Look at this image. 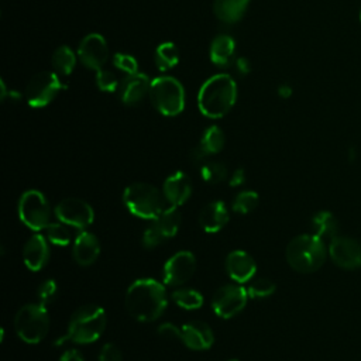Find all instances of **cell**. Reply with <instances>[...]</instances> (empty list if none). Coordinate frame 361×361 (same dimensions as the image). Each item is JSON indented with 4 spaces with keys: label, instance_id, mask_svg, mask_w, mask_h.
<instances>
[{
    "label": "cell",
    "instance_id": "e0dca14e",
    "mask_svg": "<svg viewBox=\"0 0 361 361\" xmlns=\"http://www.w3.org/2000/svg\"><path fill=\"white\" fill-rule=\"evenodd\" d=\"M162 193L171 206H182L192 193V182L189 176L185 172H175L169 175L164 185H162Z\"/></svg>",
    "mask_w": 361,
    "mask_h": 361
},
{
    "label": "cell",
    "instance_id": "836d02e7",
    "mask_svg": "<svg viewBox=\"0 0 361 361\" xmlns=\"http://www.w3.org/2000/svg\"><path fill=\"white\" fill-rule=\"evenodd\" d=\"M96 85H97L99 90L107 92V93H113V92L118 90V87H120V83H118L116 75L111 71H107L103 68L96 71Z\"/></svg>",
    "mask_w": 361,
    "mask_h": 361
},
{
    "label": "cell",
    "instance_id": "44dd1931",
    "mask_svg": "<svg viewBox=\"0 0 361 361\" xmlns=\"http://www.w3.org/2000/svg\"><path fill=\"white\" fill-rule=\"evenodd\" d=\"M228 221V210L224 202L213 200L199 213V224L206 233L220 231Z\"/></svg>",
    "mask_w": 361,
    "mask_h": 361
},
{
    "label": "cell",
    "instance_id": "5bb4252c",
    "mask_svg": "<svg viewBox=\"0 0 361 361\" xmlns=\"http://www.w3.org/2000/svg\"><path fill=\"white\" fill-rule=\"evenodd\" d=\"M78 55L83 66H86L87 69L99 71L109 58L107 42L97 32L87 34L79 44Z\"/></svg>",
    "mask_w": 361,
    "mask_h": 361
},
{
    "label": "cell",
    "instance_id": "ac0fdd59",
    "mask_svg": "<svg viewBox=\"0 0 361 361\" xmlns=\"http://www.w3.org/2000/svg\"><path fill=\"white\" fill-rule=\"evenodd\" d=\"M149 85L151 82L148 80V76L141 72H135L131 75H127L121 82H120V99L124 104L134 106L140 103L144 96L149 92Z\"/></svg>",
    "mask_w": 361,
    "mask_h": 361
},
{
    "label": "cell",
    "instance_id": "52a82bcc",
    "mask_svg": "<svg viewBox=\"0 0 361 361\" xmlns=\"http://www.w3.org/2000/svg\"><path fill=\"white\" fill-rule=\"evenodd\" d=\"M149 100L164 116H176L185 107V90L172 76L155 78L149 85Z\"/></svg>",
    "mask_w": 361,
    "mask_h": 361
},
{
    "label": "cell",
    "instance_id": "6da1fadb",
    "mask_svg": "<svg viewBox=\"0 0 361 361\" xmlns=\"http://www.w3.org/2000/svg\"><path fill=\"white\" fill-rule=\"evenodd\" d=\"M124 305L134 319L154 322L164 313L168 305L166 289L152 278L137 279L128 286Z\"/></svg>",
    "mask_w": 361,
    "mask_h": 361
},
{
    "label": "cell",
    "instance_id": "8d00e7d4",
    "mask_svg": "<svg viewBox=\"0 0 361 361\" xmlns=\"http://www.w3.org/2000/svg\"><path fill=\"white\" fill-rule=\"evenodd\" d=\"M165 240V237L162 235V233L158 230V227L152 223L151 226H148L144 231H142V245L145 248H154L157 245H159L162 241Z\"/></svg>",
    "mask_w": 361,
    "mask_h": 361
},
{
    "label": "cell",
    "instance_id": "f546056e",
    "mask_svg": "<svg viewBox=\"0 0 361 361\" xmlns=\"http://www.w3.org/2000/svg\"><path fill=\"white\" fill-rule=\"evenodd\" d=\"M200 176L207 183H219L226 179L227 168L220 161H209L202 165Z\"/></svg>",
    "mask_w": 361,
    "mask_h": 361
},
{
    "label": "cell",
    "instance_id": "8992f818",
    "mask_svg": "<svg viewBox=\"0 0 361 361\" xmlns=\"http://www.w3.org/2000/svg\"><path fill=\"white\" fill-rule=\"evenodd\" d=\"M14 329L23 341L28 344L39 343L49 330L47 307L39 302L24 305L14 317Z\"/></svg>",
    "mask_w": 361,
    "mask_h": 361
},
{
    "label": "cell",
    "instance_id": "ffe728a7",
    "mask_svg": "<svg viewBox=\"0 0 361 361\" xmlns=\"http://www.w3.org/2000/svg\"><path fill=\"white\" fill-rule=\"evenodd\" d=\"M49 247L44 235L34 234L23 248V259L30 271H39L48 261Z\"/></svg>",
    "mask_w": 361,
    "mask_h": 361
},
{
    "label": "cell",
    "instance_id": "9a60e30c",
    "mask_svg": "<svg viewBox=\"0 0 361 361\" xmlns=\"http://www.w3.org/2000/svg\"><path fill=\"white\" fill-rule=\"evenodd\" d=\"M180 340L188 348L202 351L212 347L214 336L209 324L195 320L180 327Z\"/></svg>",
    "mask_w": 361,
    "mask_h": 361
},
{
    "label": "cell",
    "instance_id": "4dcf8cb0",
    "mask_svg": "<svg viewBox=\"0 0 361 361\" xmlns=\"http://www.w3.org/2000/svg\"><path fill=\"white\" fill-rule=\"evenodd\" d=\"M258 193L254 190H243L233 200V210L235 213L247 214L252 212L258 204Z\"/></svg>",
    "mask_w": 361,
    "mask_h": 361
},
{
    "label": "cell",
    "instance_id": "7bdbcfd3",
    "mask_svg": "<svg viewBox=\"0 0 361 361\" xmlns=\"http://www.w3.org/2000/svg\"><path fill=\"white\" fill-rule=\"evenodd\" d=\"M206 158H207V152H206L200 145H196V147L190 151V159L195 161V162H203ZM203 164H204V162H203Z\"/></svg>",
    "mask_w": 361,
    "mask_h": 361
},
{
    "label": "cell",
    "instance_id": "277c9868",
    "mask_svg": "<svg viewBox=\"0 0 361 361\" xmlns=\"http://www.w3.org/2000/svg\"><path fill=\"white\" fill-rule=\"evenodd\" d=\"M106 313L104 309L97 305H83L73 312L69 320L66 336L58 340L61 344L63 340H69L76 344H87L96 341L104 331Z\"/></svg>",
    "mask_w": 361,
    "mask_h": 361
},
{
    "label": "cell",
    "instance_id": "cb8c5ba5",
    "mask_svg": "<svg viewBox=\"0 0 361 361\" xmlns=\"http://www.w3.org/2000/svg\"><path fill=\"white\" fill-rule=\"evenodd\" d=\"M312 228L317 237L333 240L338 234V221L333 213L327 210L317 212L312 219Z\"/></svg>",
    "mask_w": 361,
    "mask_h": 361
},
{
    "label": "cell",
    "instance_id": "ab89813d",
    "mask_svg": "<svg viewBox=\"0 0 361 361\" xmlns=\"http://www.w3.org/2000/svg\"><path fill=\"white\" fill-rule=\"evenodd\" d=\"M244 182H245V172H244V169L238 168V169H235V171L230 175V179H228V185H230V186L235 188V186L243 185Z\"/></svg>",
    "mask_w": 361,
    "mask_h": 361
},
{
    "label": "cell",
    "instance_id": "5b68a950",
    "mask_svg": "<svg viewBox=\"0 0 361 361\" xmlns=\"http://www.w3.org/2000/svg\"><path fill=\"white\" fill-rule=\"evenodd\" d=\"M123 202L130 213L140 219L155 220L168 206L164 193L154 185L137 182L127 186Z\"/></svg>",
    "mask_w": 361,
    "mask_h": 361
},
{
    "label": "cell",
    "instance_id": "74e56055",
    "mask_svg": "<svg viewBox=\"0 0 361 361\" xmlns=\"http://www.w3.org/2000/svg\"><path fill=\"white\" fill-rule=\"evenodd\" d=\"M99 361H123L120 348L113 343H106L99 353Z\"/></svg>",
    "mask_w": 361,
    "mask_h": 361
},
{
    "label": "cell",
    "instance_id": "30bf717a",
    "mask_svg": "<svg viewBox=\"0 0 361 361\" xmlns=\"http://www.w3.org/2000/svg\"><path fill=\"white\" fill-rule=\"evenodd\" d=\"M248 299L247 289L240 285H224L212 298L213 312L221 319H230L243 310Z\"/></svg>",
    "mask_w": 361,
    "mask_h": 361
},
{
    "label": "cell",
    "instance_id": "60d3db41",
    "mask_svg": "<svg viewBox=\"0 0 361 361\" xmlns=\"http://www.w3.org/2000/svg\"><path fill=\"white\" fill-rule=\"evenodd\" d=\"M235 69H237V72H238L240 75L244 76V75L250 73V71H251V62L248 61V58L240 56V58L235 59Z\"/></svg>",
    "mask_w": 361,
    "mask_h": 361
},
{
    "label": "cell",
    "instance_id": "7a4b0ae2",
    "mask_svg": "<svg viewBox=\"0 0 361 361\" xmlns=\"http://www.w3.org/2000/svg\"><path fill=\"white\" fill-rule=\"evenodd\" d=\"M237 99V85L227 73L209 78L197 93V107L209 118H220L230 111Z\"/></svg>",
    "mask_w": 361,
    "mask_h": 361
},
{
    "label": "cell",
    "instance_id": "d6986e66",
    "mask_svg": "<svg viewBox=\"0 0 361 361\" xmlns=\"http://www.w3.org/2000/svg\"><path fill=\"white\" fill-rule=\"evenodd\" d=\"M72 252H73L75 261L79 265L87 267L97 259L100 254V243L94 234H92L90 231L82 230L75 237Z\"/></svg>",
    "mask_w": 361,
    "mask_h": 361
},
{
    "label": "cell",
    "instance_id": "3957f363",
    "mask_svg": "<svg viewBox=\"0 0 361 361\" xmlns=\"http://www.w3.org/2000/svg\"><path fill=\"white\" fill-rule=\"evenodd\" d=\"M327 250L316 234H300L292 238L286 247V261L298 272L310 274L322 268Z\"/></svg>",
    "mask_w": 361,
    "mask_h": 361
},
{
    "label": "cell",
    "instance_id": "f35d334b",
    "mask_svg": "<svg viewBox=\"0 0 361 361\" xmlns=\"http://www.w3.org/2000/svg\"><path fill=\"white\" fill-rule=\"evenodd\" d=\"M158 334L165 338H179L180 340V329L173 323H162L158 327Z\"/></svg>",
    "mask_w": 361,
    "mask_h": 361
},
{
    "label": "cell",
    "instance_id": "1f68e13d",
    "mask_svg": "<svg viewBox=\"0 0 361 361\" xmlns=\"http://www.w3.org/2000/svg\"><path fill=\"white\" fill-rule=\"evenodd\" d=\"M45 233H47V238L55 245L63 247L71 243V233H69L68 224L62 221L49 223L48 227L45 228Z\"/></svg>",
    "mask_w": 361,
    "mask_h": 361
},
{
    "label": "cell",
    "instance_id": "ba28073f",
    "mask_svg": "<svg viewBox=\"0 0 361 361\" xmlns=\"http://www.w3.org/2000/svg\"><path fill=\"white\" fill-rule=\"evenodd\" d=\"M18 217L34 231L45 230L51 223V207L45 196L35 189L25 190L18 200Z\"/></svg>",
    "mask_w": 361,
    "mask_h": 361
},
{
    "label": "cell",
    "instance_id": "9c48e42d",
    "mask_svg": "<svg viewBox=\"0 0 361 361\" xmlns=\"http://www.w3.org/2000/svg\"><path fill=\"white\" fill-rule=\"evenodd\" d=\"M65 87L55 72L44 71L31 78L25 87V97L31 107L39 109L48 106Z\"/></svg>",
    "mask_w": 361,
    "mask_h": 361
},
{
    "label": "cell",
    "instance_id": "603a6c76",
    "mask_svg": "<svg viewBox=\"0 0 361 361\" xmlns=\"http://www.w3.org/2000/svg\"><path fill=\"white\" fill-rule=\"evenodd\" d=\"M248 3L250 0H214L213 10L220 21L233 24L243 18Z\"/></svg>",
    "mask_w": 361,
    "mask_h": 361
},
{
    "label": "cell",
    "instance_id": "d590c367",
    "mask_svg": "<svg viewBox=\"0 0 361 361\" xmlns=\"http://www.w3.org/2000/svg\"><path fill=\"white\" fill-rule=\"evenodd\" d=\"M56 290H58V285L54 279H45L41 282V285L38 286V290H37V298H38V302L41 305H47L49 302H52V299L55 298L56 295Z\"/></svg>",
    "mask_w": 361,
    "mask_h": 361
},
{
    "label": "cell",
    "instance_id": "2e32d148",
    "mask_svg": "<svg viewBox=\"0 0 361 361\" xmlns=\"http://www.w3.org/2000/svg\"><path fill=\"white\" fill-rule=\"evenodd\" d=\"M226 271L233 281L237 283H244L255 275L257 265L248 252L234 250L226 258Z\"/></svg>",
    "mask_w": 361,
    "mask_h": 361
},
{
    "label": "cell",
    "instance_id": "f1b7e54d",
    "mask_svg": "<svg viewBox=\"0 0 361 361\" xmlns=\"http://www.w3.org/2000/svg\"><path fill=\"white\" fill-rule=\"evenodd\" d=\"M224 142H226V138L221 128L217 126H210L203 133L199 145L207 152V155H212V154L220 152L224 147Z\"/></svg>",
    "mask_w": 361,
    "mask_h": 361
},
{
    "label": "cell",
    "instance_id": "bcb514c9",
    "mask_svg": "<svg viewBox=\"0 0 361 361\" xmlns=\"http://www.w3.org/2000/svg\"><path fill=\"white\" fill-rule=\"evenodd\" d=\"M360 21H361V11H360Z\"/></svg>",
    "mask_w": 361,
    "mask_h": 361
},
{
    "label": "cell",
    "instance_id": "7c38bea8",
    "mask_svg": "<svg viewBox=\"0 0 361 361\" xmlns=\"http://www.w3.org/2000/svg\"><path fill=\"white\" fill-rule=\"evenodd\" d=\"M196 269V258L190 251H178L164 265V283L179 286L190 279Z\"/></svg>",
    "mask_w": 361,
    "mask_h": 361
},
{
    "label": "cell",
    "instance_id": "7402d4cb",
    "mask_svg": "<svg viewBox=\"0 0 361 361\" xmlns=\"http://www.w3.org/2000/svg\"><path fill=\"white\" fill-rule=\"evenodd\" d=\"M235 56V42L227 34L217 35L210 45V59L220 68L230 66Z\"/></svg>",
    "mask_w": 361,
    "mask_h": 361
},
{
    "label": "cell",
    "instance_id": "b9f144b4",
    "mask_svg": "<svg viewBox=\"0 0 361 361\" xmlns=\"http://www.w3.org/2000/svg\"><path fill=\"white\" fill-rule=\"evenodd\" d=\"M59 361H85V360H83L82 354H80L76 348H71V350H66V351L61 355Z\"/></svg>",
    "mask_w": 361,
    "mask_h": 361
},
{
    "label": "cell",
    "instance_id": "f6af8a7d",
    "mask_svg": "<svg viewBox=\"0 0 361 361\" xmlns=\"http://www.w3.org/2000/svg\"><path fill=\"white\" fill-rule=\"evenodd\" d=\"M228 361H238V360H234V358H233V360H228Z\"/></svg>",
    "mask_w": 361,
    "mask_h": 361
},
{
    "label": "cell",
    "instance_id": "e575fe53",
    "mask_svg": "<svg viewBox=\"0 0 361 361\" xmlns=\"http://www.w3.org/2000/svg\"><path fill=\"white\" fill-rule=\"evenodd\" d=\"M113 65H114L117 69L126 72L127 75H131V73L138 72V62H137V59H135L133 55H130V54H124V52H117V54H114V56H113Z\"/></svg>",
    "mask_w": 361,
    "mask_h": 361
},
{
    "label": "cell",
    "instance_id": "83f0119b",
    "mask_svg": "<svg viewBox=\"0 0 361 361\" xmlns=\"http://www.w3.org/2000/svg\"><path fill=\"white\" fill-rule=\"evenodd\" d=\"M171 298L179 307L186 310H195L203 305L202 293L192 288H179L172 292Z\"/></svg>",
    "mask_w": 361,
    "mask_h": 361
},
{
    "label": "cell",
    "instance_id": "484cf974",
    "mask_svg": "<svg viewBox=\"0 0 361 361\" xmlns=\"http://www.w3.org/2000/svg\"><path fill=\"white\" fill-rule=\"evenodd\" d=\"M76 65V55L68 45H61L52 54V68L56 73L66 76L71 75Z\"/></svg>",
    "mask_w": 361,
    "mask_h": 361
},
{
    "label": "cell",
    "instance_id": "ee69618b",
    "mask_svg": "<svg viewBox=\"0 0 361 361\" xmlns=\"http://www.w3.org/2000/svg\"><path fill=\"white\" fill-rule=\"evenodd\" d=\"M278 94H279L281 97H283V99H288V97L292 96V87H290L289 85L283 83V85H281V86L278 87Z\"/></svg>",
    "mask_w": 361,
    "mask_h": 361
},
{
    "label": "cell",
    "instance_id": "4fadbf2b",
    "mask_svg": "<svg viewBox=\"0 0 361 361\" xmlns=\"http://www.w3.org/2000/svg\"><path fill=\"white\" fill-rule=\"evenodd\" d=\"M331 261L343 269L361 268V244L350 237H334L329 245Z\"/></svg>",
    "mask_w": 361,
    "mask_h": 361
},
{
    "label": "cell",
    "instance_id": "8fae6325",
    "mask_svg": "<svg viewBox=\"0 0 361 361\" xmlns=\"http://www.w3.org/2000/svg\"><path fill=\"white\" fill-rule=\"evenodd\" d=\"M55 216L59 221L80 230L90 226L94 219L92 206L78 197L62 199L55 207Z\"/></svg>",
    "mask_w": 361,
    "mask_h": 361
},
{
    "label": "cell",
    "instance_id": "4316f807",
    "mask_svg": "<svg viewBox=\"0 0 361 361\" xmlns=\"http://www.w3.org/2000/svg\"><path fill=\"white\" fill-rule=\"evenodd\" d=\"M179 62V51L173 42H162L155 49V63L159 71H168Z\"/></svg>",
    "mask_w": 361,
    "mask_h": 361
},
{
    "label": "cell",
    "instance_id": "d6a6232c",
    "mask_svg": "<svg viewBox=\"0 0 361 361\" xmlns=\"http://www.w3.org/2000/svg\"><path fill=\"white\" fill-rule=\"evenodd\" d=\"M275 283L268 279V278H257L254 279L248 288H247V293L250 298L257 299V298H267L269 295H272L275 292Z\"/></svg>",
    "mask_w": 361,
    "mask_h": 361
},
{
    "label": "cell",
    "instance_id": "d4e9b609",
    "mask_svg": "<svg viewBox=\"0 0 361 361\" xmlns=\"http://www.w3.org/2000/svg\"><path fill=\"white\" fill-rule=\"evenodd\" d=\"M152 223L158 227L165 238L173 237L180 226V213L176 206L168 204L162 213L155 220H152Z\"/></svg>",
    "mask_w": 361,
    "mask_h": 361
}]
</instances>
